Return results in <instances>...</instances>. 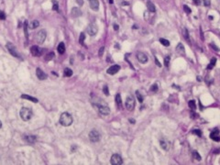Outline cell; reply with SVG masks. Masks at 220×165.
I'll return each mask as SVG.
<instances>
[{"label": "cell", "instance_id": "6da1fadb", "mask_svg": "<svg viewBox=\"0 0 220 165\" xmlns=\"http://www.w3.org/2000/svg\"><path fill=\"white\" fill-rule=\"evenodd\" d=\"M72 121L73 120H72V116L67 112L62 113L61 115V117H60V124L61 126H63V127H69V126H71Z\"/></svg>", "mask_w": 220, "mask_h": 165}, {"label": "cell", "instance_id": "7a4b0ae2", "mask_svg": "<svg viewBox=\"0 0 220 165\" xmlns=\"http://www.w3.org/2000/svg\"><path fill=\"white\" fill-rule=\"evenodd\" d=\"M19 115H20V118L22 120L24 121H28L30 120V118H32L33 116V113H32V110L30 108H28V107H22L20 112H19Z\"/></svg>", "mask_w": 220, "mask_h": 165}, {"label": "cell", "instance_id": "3957f363", "mask_svg": "<svg viewBox=\"0 0 220 165\" xmlns=\"http://www.w3.org/2000/svg\"><path fill=\"white\" fill-rule=\"evenodd\" d=\"M135 105H136L135 98H134L132 95L128 96L127 99H126V103H125L126 108H127L128 111H132V110L135 108Z\"/></svg>", "mask_w": 220, "mask_h": 165}, {"label": "cell", "instance_id": "277c9868", "mask_svg": "<svg viewBox=\"0 0 220 165\" xmlns=\"http://www.w3.org/2000/svg\"><path fill=\"white\" fill-rule=\"evenodd\" d=\"M100 133L97 130H92L89 133V139L92 142H97L100 140Z\"/></svg>", "mask_w": 220, "mask_h": 165}, {"label": "cell", "instance_id": "5b68a950", "mask_svg": "<svg viewBox=\"0 0 220 165\" xmlns=\"http://www.w3.org/2000/svg\"><path fill=\"white\" fill-rule=\"evenodd\" d=\"M30 52H31V54L33 56L39 57V56L42 55L43 49H41V48L39 47V46H37V45H33V46H31V48H30Z\"/></svg>", "mask_w": 220, "mask_h": 165}, {"label": "cell", "instance_id": "8992f818", "mask_svg": "<svg viewBox=\"0 0 220 165\" xmlns=\"http://www.w3.org/2000/svg\"><path fill=\"white\" fill-rule=\"evenodd\" d=\"M35 40L37 41V42H39L40 44H41L44 42V41L46 40V31L45 30H40L37 35L35 37Z\"/></svg>", "mask_w": 220, "mask_h": 165}, {"label": "cell", "instance_id": "52a82bcc", "mask_svg": "<svg viewBox=\"0 0 220 165\" xmlns=\"http://www.w3.org/2000/svg\"><path fill=\"white\" fill-rule=\"evenodd\" d=\"M6 48H7L8 52L11 53L13 56H15V57H17V58H21V57H20V55H19V54L18 53V52H17L16 47L12 44L11 42H8V43L6 44Z\"/></svg>", "mask_w": 220, "mask_h": 165}, {"label": "cell", "instance_id": "ba28073f", "mask_svg": "<svg viewBox=\"0 0 220 165\" xmlns=\"http://www.w3.org/2000/svg\"><path fill=\"white\" fill-rule=\"evenodd\" d=\"M110 161H111V164L113 165H120L123 163L122 158L118 154H114L113 156L111 157V160Z\"/></svg>", "mask_w": 220, "mask_h": 165}, {"label": "cell", "instance_id": "9c48e42d", "mask_svg": "<svg viewBox=\"0 0 220 165\" xmlns=\"http://www.w3.org/2000/svg\"><path fill=\"white\" fill-rule=\"evenodd\" d=\"M98 107V111L101 115H108L110 114V108L107 106H104V105H97Z\"/></svg>", "mask_w": 220, "mask_h": 165}, {"label": "cell", "instance_id": "30bf717a", "mask_svg": "<svg viewBox=\"0 0 220 165\" xmlns=\"http://www.w3.org/2000/svg\"><path fill=\"white\" fill-rule=\"evenodd\" d=\"M87 31H88V34H89L90 36H95V34L97 33V31H98V28H97V26H96L95 24L92 23L88 26Z\"/></svg>", "mask_w": 220, "mask_h": 165}, {"label": "cell", "instance_id": "8fae6325", "mask_svg": "<svg viewBox=\"0 0 220 165\" xmlns=\"http://www.w3.org/2000/svg\"><path fill=\"white\" fill-rule=\"evenodd\" d=\"M137 59L140 63H146L148 62V56L144 52H138Z\"/></svg>", "mask_w": 220, "mask_h": 165}, {"label": "cell", "instance_id": "7c38bea8", "mask_svg": "<svg viewBox=\"0 0 220 165\" xmlns=\"http://www.w3.org/2000/svg\"><path fill=\"white\" fill-rule=\"evenodd\" d=\"M210 138L215 141H220V132L218 129H214L210 133Z\"/></svg>", "mask_w": 220, "mask_h": 165}, {"label": "cell", "instance_id": "4fadbf2b", "mask_svg": "<svg viewBox=\"0 0 220 165\" xmlns=\"http://www.w3.org/2000/svg\"><path fill=\"white\" fill-rule=\"evenodd\" d=\"M119 70H120V66H119V65H112V66H110V67L107 69V72L108 74L114 75V74H116Z\"/></svg>", "mask_w": 220, "mask_h": 165}, {"label": "cell", "instance_id": "5bb4252c", "mask_svg": "<svg viewBox=\"0 0 220 165\" xmlns=\"http://www.w3.org/2000/svg\"><path fill=\"white\" fill-rule=\"evenodd\" d=\"M36 74H37V77H38L40 80H45V79H47V77H48L47 74L42 71L41 68H37V70H36Z\"/></svg>", "mask_w": 220, "mask_h": 165}, {"label": "cell", "instance_id": "9a60e30c", "mask_svg": "<svg viewBox=\"0 0 220 165\" xmlns=\"http://www.w3.org/2000/svg\"><path fill=\"white\" fill-rule=\"evenodd\" d=\"M72 18H79L82 15V11L78 8V7H72Z\"/></svg>", "mask_w": 220, "mask_h": 165}, {"label": "cell", "instance_id": "2e32d148", "mask_svg": "<svg viewBox=\"0 0 220 165\" xmlns=\"http://www.w3.org/2000/svg\"><path fill=\"white\" fill-rule=\"evenodd\" d=\"M160 144H161V147L164 150H170V142L168 141L167 139H161L160 141Z\"/></svg>", "mask_w": 220, "mask_h": 165}, {"label": "cell", "instance_id": "e0dca14e", "mask_svg": "<svg viewBox=\"0 0 220 165\" xmlns=\"http://www.w3.org/2000/svg\"><path fill=\"white\" fill-rule=\"evenodd\" d=\"M89 4H90V7L93 10H98V8H99V2H98V0H89Z\"/></svg>", "mask_w": 220, "mask_h": 165}, {"label": "cell", "instance_id": "ac0fdd59", "mask_svg": "<svg viewBox=\"0 0 220 165\" xmlns=\"http://www.w3.org/2000/svg\"><path fill=\"white\" fill-rule=\"evenodd\" d=\"M116 104L118 107L119 109H122L123 107V105H122V99H121V95L119 94H118L116 95Z\"/></svg>", "mask_w": 220, "mask_h": 165}, {"label": "cell", "instance_id": "d6986e66", "mask_svg": "<svg viewBox=\"0 0 220 165\" xmlns=\"http://www.w3.org/2000/svg\"><path fill=\"white\" fill-rule=\"evenodd\" d=\"M25 140L29 143H34L37 140V137L34 135H29L25 136Z\"/></svg>", "mask_w": 220, "mask_h": 165}, {"label": "cell", "instance_id": "ffe728a7", "mask_svg": "<svg viewBox=\"0 0 220 165\" xmlns=\"http://www.w3.org/2000/svg\"><path fill=\"white\" fill-rule=\"evenodd\" d=\"M20 97H21V98H24V99H28V100L31 101V102H33V103H38V102H39V100H38L37 98L32 97V96H30V95H28V94H22Z\"/></svg>", "mask_w": 220, "mask_h": 165}, {"label": "cell", "instance_id": "44dd1931", "mask_svg": "<svg viewBox=\"0 0 220 165\" xmlns=\"http://www.w3.org/2000/svg\"><path fill=\"white\" fill-rule=\"evenodd\" d=\"M57 51H58V52H59L60 54H63V53H64V52H65V45H64L63 42L59 43V45H58V47H57Z\"/></svg>", "mask_w": 220, "mask_h": 165}, {"label": "cell", "instance_id": "7402d4cb", "mask_svg": "<svg viewBox=\"0 0 220 165\" xmlns=\"http://www.w3.org/2000/svg\"><path fill=\"white\" fill-rule=\"evenodd\" d=\"M176 52H177L179 54H181V55H184V45H183L182 43H179L178 45H177V47H176Z\"/></svg>", "mask_w": 220, "mask_h": 165}, {"label": "cell", "instance_id": "603a6c76", "mask_svg": "<svg viewBox=\"0 0 220 165\" xmlns=\"http://www.w3.org/2000/svg\"><path fill=\"white\" fill-rule=\"evenodd\" d=\"M39 25H40V22H39L38 20L34 19V20H32V21L30 23V29L34 30V29H36V28H38V27H39Z\"/></svg>", "mask_w": 220, "mask_h": 165}, {"label": "cell", "instance_id": "cb8c5ba5", "mask_svg": "<svg viewBox=\"0 0 220 165\" xmlns=\"http://www.w3.org/2000/svg\"><path fill=\"white\" fill-rule=\"evenodd\" d=\"M147 7H148V9H149V12H155V10H156L154 4L151 3V2H148V3H147Z\"/></svg>", "mask_w": 220, "mask_h": 165}, {"label": "cell", "instance_id": "d4e9b609", "mask_svg": "<svg viewBox=\"0 0 220 165\" xmlns=\"http://www.w3.org/2000/svg\"><path fill=\"white\" fill-rule=\"evenodd\" d=\"M183 35H184V39L186 40L187 41H190V39H189V33H188V30H186L185 28H184V30H183Z\"/></svg>", "mask_w": 220, "mask_h": 165}, {"label": "cell", "instance_id": "484cf974", "mask_svg": "<svg viewBox=\"0 0 220 165\" xmlns=\"http://www.w3.org/2000/svg\"><path fill=\"white\" fill-rule=\"evenodd\" d=\"M72 75V71L70 68H65L64 69V76L70 77Z\"/></svg>", "mask_w": 220, "mask_h": 165}, {"label": "cell", "instance_id": "4316f807", "mask_svg": "<svg viewBox=\"0 0 220 165\" xmlns=\"http://www.w3.org/2000/svg\"><path fill=\"white\" fill-rule=\"evenodd\" d=\"M192 155H193V158L194 160H201V156L198 154V152L197 151H193V153H192Z\"/></svg>", "mask_w": 220, "mask_h": 165}, {"label": "cell", "instance_id": "83f0119b", "mask_svg": "<svg viewBox=\"0 0 220 165\" xmlns=\"http://www.w3.org/2000/svg\"><path fill=\"white\" fill-rule=\"evenodd\" d=\"M188 106H189V107H190V108H192L193 110H194V109L196 108V105H195V101H194V100H191V101H189V103H188Z\"/></svg>", "mask_w": 220, "mask_h": 165}, {"label": "cell", "instance_id": "f1b7e54d", "mask_svg": "<svg viewBox=\"0 0 220 165\" xmlns=\"http://www.w3.org/2000/svg\"><path fill=\"white\" fill-rule=\"evenodd\" d=\"M160 42H161V44L163 45V46H170V41H168V40H165V39H160Z\"/></svg>", "mask_w": 220, "mask_h": 165}, {"label": "cell", "instance_id": "f546056e", "mask_svg": "<svg viewBox=\"0 0 220 165\" xmlns=\"http://www.w3.org/2000/svg\"><path fill=\"white\" fill-rule=\"evenodd\" d=\"M54 56H55V55H54L53 52H49L47 55H46V57H45V60H46V61H51V60L53 59Z\"/></svg>", "mask_w": 220, "mask_h": 165}, {"label": "cell", "instance_id": "4dcf8cb0", "mask_svg": "<svg viewBox=\"0 0 220 165\" xmlns=\"http://www.w3.org/2000/svg\"><path fill=\"white\" fill-rule=\"evenodd\" d=\"M24 31H25V36H26V38L28 39V38H29V33H28V22H27V21L24 22Z\"/></svg>", "mask_w": 220, "mask_h": 165}, {"label": "cell", "instance_id": "1f68e13d", "mask_svg": "<svg viewBox=\"0 0 220 165\" xmlns=\"http://www.w3.org/2000/svg\"><path fill=\"white\" fill-rule=\"evenodd\" d=\"M170 61H171L170 56H166V57L164 58V65H165L166 67H168L169 64H170Z\"/></svg>", "mask_w": 220, "mask_h": 165}, {"label": "cell", "instance_id": "d6a6232c", "mask_svg": "<svg viewBox=\"0 0 220 165\" xmlns=\"http://www.w3.org/2000/svg\"><path fill=\"white\" fill-rule=\"evenodd\" d=\"M53 2V6H52V9L53 10H55V11H57L58 9H59V5H58V3L55 1V0H53L52 1Z\"/></svg>", "mask_w": 220, "mask_h": 165}, {"label": "cell", "instance_id": "836d02e7", "mask_svg": "<svg viewBox=\"0 0 220 165\" xmlns=\"http://www.w3.org/2000/svg\"><path fill=\"white\" fill-rule=\"evenodd\" d=\"M215 62H216V59H215L214 58V59L211 61V62H210V64L208 65V67H207V68H208V69H212V68L215 66Z\"/></svg>", "mask_w": 220, "mask_h": 165}, {"label": "cell", "instance_id": "e575fe53", "mask_svg": "<svg viewBox=\"0 0 220 165\" xmlns=\"http://www.w3.org/2000/svg\"><path fill=\"white\" fill-rule=\"evenodd\" d=\"M84 39H85V36H84V34H83V33H81V35H80V38H79V42H80L81 44H83Z\"/></svg>", "mask_w": 220, "mask_h": 165}, {"label": "cell", "instance_id": "d590c367", "mask_svg": "<svg viewBox=\"0 0 220 165\" xmlns=\"http://www.w3.org/2000/svg\"><path fill=\"white\" fill-rule=\"evenodd\" d=\"M184 10L185 11V13H186V14H190L191 12H192V11H191L190 7H189L188 6H186V5H184Z\"/></svg>", "mask_w": 220, "mask_h": 165}, {"label": "cell", "instance_id": "8d00e7d4", "mask_svg": "<svg viewBox=\"0 0 220 165\" xmlns=\"http://www.w3.org/2000/svg\"><path fill=\"white\" fill-rule=\"evenodd\" d=\"M103 92H104V94H106V95H108V94H109V92H108V87H107V85H105V86L103 87Z\"/></svg>", "mask_w": 220, "mask_h": 165}, {"label": "cell", "instance_id": "74e56055", "mask_svg": "<svg viewBox=\"0 0 220 165\" xmlns=\"http://www.w3.org/2000/svg\"><path fill=\"white\" fill-rule=\"evenodd\" d=\"M150 91H151V92H157V91H158V86H157V84H153V85L150 87Z\"/></svg>", "mask_w": 220, "mask_h": 165}, {"label": "cell", "instance_id": "f35d334b", "mask_svg": "<svg viewBox=\"0 0 220 165\" xmlns=\"http://www.w3.org/2000/svg\"><path fill=\"white\" fill-rule=\"evenodd\" d=\"M193 133H194V134H196V135H198L199 137H201V136H202V132H201L199 129H194V131H193Z\"/></svg>", "mask_w": 220, "mask_h": 165}, {"label": "cell", "instance_id": "ab89813d", "mask_svg": "<svg viewBox=\"0 0 220 165\" xmlns=\"http://www.w3.org/2000/svg\"><path fill=\"white\" fill-rule=\"evenodd\" d=\"M0 19H1V20L6 19V15H5V13L3 11H0Z\"/></svg>", "mask_w": 220, "mask_h": 165}, {"label": "cell", "instance_id": "60d3db41", "mask_svg": "<svg viewBox=\"0 0 220 165\" xmlns=\"http://www.w3.org/2000/svg\"><path fill=\"white\" fill-rule=\"evenodd\" d=\"M137 97H138V99L139 100V102H143V97H142V95L139 94V93H138V91H137Z\"/></svg>", "mask_w": 220, "mask_h": 165}, {"label": "cell", "instance_id": "b9f144b4", "mask_svg": "<svg viewBox=\"0 0 220 165\" xmlns=\"http://www.w3.org/2000/svg\"><path fill=\"white\" fill-rule=\"evenodd\" d=\"M104 52H105V47H101L100 48V50H99V56L101 57V56H103V54H104Z\"/></svg>", "mask_w": 220, "mask_h": 165}, {"label": "cell", "instance_id": "7bdbcfd3", "mask_svg": "<svg viewBox=\"0 0 220 165\" xmlns=\"http://www.w3.org/2000/svg\"><path fill=\"white\" fill-rule=\"evenodd\" d=\"M76 3H77L79 6H83V0H76Z\"/></svg>", "mask_w": 220, "mask_h": 165}, {"label": "cell", "instance_id": "ee69618b", "mask_svg": "<svg viewBox=\"0 0 220 165\" xmlns=\"http://www.w3.org/2000/svg\"><path fill=\"white\" fill-rule=\"evenodd\" d=\"M155 62H156V63H157V65H158V66H159V67H161V63H160V62H159V61H158V60H157V58H155Z\"/></svg>", "mask_w": 220, "mask_h": 165}, {"label": "cell", "instance_id": "f6af8a7d", "mask_svg": "<svg viewBox=\"0 0 220 165\" xmlns=\"http://www.w3.org/2000/svg\"><path fill=\"white\" fill-rule=\"evenodd\" d=\"M114 30H118V26L117 24H115V25H114Z\"/></svg>", "mask_w": 220, "mask_h": 165}, {"label": "cell", "instance_id": "bcb514c9", "mask_svg": "<svg viewBox=\"0 0 220 165\" xmlns=\"http://www.w3.org/2000/svg\"><path fill=\"white\" fill-rule=\"evenodd\" d=\"M194 4H196V5H199V4H200V0H194Z\"/></svg>", "mask_w": 220, "mask_h": 165}, {"label": "cell", "instance_id": "7dc6e473", "mask_svg": "<svg viewBox=\"0 0 220 165\" xmlns=\"http://www.w3.org/2000/svg\"><path fill=\"white\" fill-rule=\"evenodd\" d=\"M129 122H131L132 124H134L135 123V120H134V119H131L130 118V119H129Z\"/></svg>", "mask_w": 220, "mask_h": 165}, {"label": "cell", "instance_id": "c3c4849f", "mask_svg": "<svg viewBox=\"0 0 220 165\" xmlns=\"http://www.w3.org/2000/svg\"><path fill=\"white\" fill-rule=\"evenodd\" d=\"M205 4H206V6H208V5H209V2L207 1V0H205Z\"/></svg>", "mask_w": 220, "mask_h": 165}, {"label": "cell", "instance_id": "681fc988", "mask_svg": "<svg viewBox=\"0 0 220 165\" xmlns=\"http://www.w3.org/2000/svg\"><path fill=\"white\" fill-rule=\"evenodd\" d=\"M109 3H111V4H112V3H113V0H109Z\"/></svg>", "mask_w": 220, "mask_h": 165}, {"label": "cell", "instance_id": "f907efd6", "mask_svg": "<svg viewBox=\"0 0 220 165\" xmlns=\"http://www.w3.org/2000/svg\"><path fill=\"white\" fill-rule=\"evenodd\" d=\"M1 127H2V122L0 121V129H1Z\"/></svg>", "mask_w": 220, "mask_h": 165}]
</instances>
